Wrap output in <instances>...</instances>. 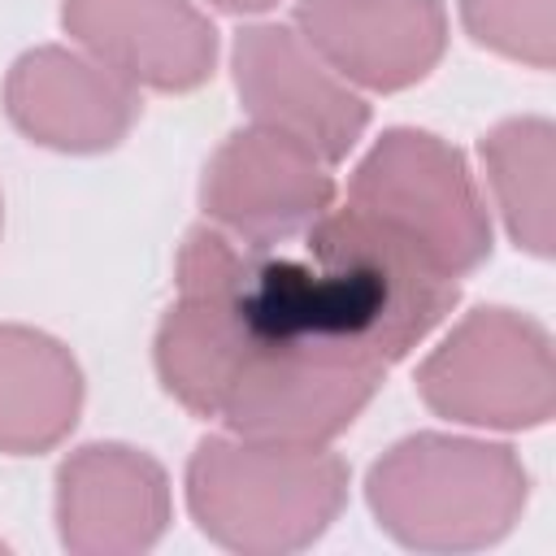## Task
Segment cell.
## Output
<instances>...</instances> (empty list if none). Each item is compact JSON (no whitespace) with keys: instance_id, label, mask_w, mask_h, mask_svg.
<instances>
[{"instance_id":"6da1fadb","label":"cell","mask_w":556,"mask_h":556,"mask_svg":"<svg viewBox=\"0 0 556 556\" xmlns=\"http://www.w3.org/2000/svg\"><path fill=\"white\" fill-rule=\"evenodd\" d=\"M365 504L378 530L408 552H486L517 530L530 504V469L508 443L417 430L369 465Z\"/></svg>"},{"instance_id":"7a4b0ae2","label":"cell","mask_w":556,"mask_h":556,"mask_svg":"<svg viewBox=\"0 0 556 556\" xmlns=\"http://www.w3.org/2000/svg\"><path fill=\"white\" fill-rule=\"evenodd\" d=\"M352 469L330 443L204 434L187 460V508L222 552L291 556L313 547L348 504Z\"/></svg>"},{"instance_id":"3957f363","label":"cell","mask_w":556,"mask_h":556,"mask_svg":"<svg viewBox=\"0 0 556 556\" xmlns=\"http://www.w3.org/2000/svg\"><path fill=\"white\" fill-rule=\"evenodd\" d=\"M304 256L326 282L339 326L387 369L430 339L460 304V278L395 226L343 204L304 235Z\"/></svg>"},{"instance_id":"277c9868","label":"cell","mask_w":556,"mask_h":556,"mask_svg":"<svg viewBox=\"0 0 556 556\" xmlns=\"http://www.w3.org/2000/svg\"><path fill=\"white\" fill-rule=\"evenodd\" d=\"M348 204L421 243L456 278L491 261L495 230L486 195L465 152L434 130H382L348 178Z\"/></svg>"},{"instance_id":"5b68a950","label":"cell","mask_w":556,"mask_h":556,"mask_svg":"<svg viewBox=\"0 0 556 556\" xmlns=\"http://www.w3.org/2000/svg\"><path fill=\"white\" fill-rule=\"evenodd\" d=\"M421 404L478 430H539L556 413L552 334L539 317L482 304L417 365Z\"/></svg>"},{"instance_id":"8992f818","label":"cell","mask_w":556,"mask_h":556,"mask_svg":"<svg viewBox=\"0 0 556 556\" xmlns=\"http://www.w3.org/2000/svg\"><path fill=\"white\" fill-rule=\"evenodd\" d=\"M387 365L326 343L243 352L217 421L265 443H330L378 395Z\"/></svg>"},{"instance_id":"52a82bcc","label":"cell","mask_w":556,"mask_h":556,"mask_svg":"<svg viewBox=\"0 0 556 556\" xmlns=\"http://www.w3.org/2000/svg\"><path fill=\"white\" fill-rule=\"evenodd\" d=\"M230 74L252 126L304 143L326 165H339L369 126V100L343 83L295 26H243L230 48Z\"/></svg>"},{"instance_id":"ba28073f","label":"cell","mask_w":556,"mask_h":556,"mask_svg":"<svg viewBox=\"0 0 556 556\" xmlns=\"http://www.w3.org/2000/svg\"><path fill=\"white\" fill-rule=\"evenodd\" d=\"M334 204V174L304 143L265 130H230L200 174L204 217L239 243L282 248Z\"/></svg>"},{"instance_id":"9c48e42d","label":"cell","mask_w":556,"mask_h":556,"mask_svg":"<svg viewBox=\"0 0 556 556\" xmlns=\"http://www.w3.org/2000/svg\"><path fill=\"white\" fill-rule=\"evenodd\" d=\"M56 539L74 556L152 552L169 521L174 495L165 465L130 443L100 439L56 465Z\"/></svg>"},{"instance_id":"30bf717a","label":"cell","mask_w":556,"mask_h":556,"mask_svg":"<svg viewBox=\"0 0 556 556\" xmlns=\"http://www.w3.org/2000/svg\"><path fill=\"white\" fill-rule=\"evenodd\" d=\"M4 113L17 135L65 156H96L117 148L139 113V87L104 70L83 48L39 43L4 74Z\"/></svg>"},{"instance_id":"8fae6325","label":"cell","mask_w":556,"mask_h":556,"mask_svg":"<svg viewBox=\"0 0 556 556\" xmlns=\"http://www.w3.org/2000/svg\"><path fill=\"white\" fill-rule=\"evenodd\" d=\"M300 39L361 91H408L447 52L443 0H295Z\"/></svg>"},{"instance_id":"7c38bea8","label":"cell","mask_w":556,"mask_h":556,"mask_svg":"<svg viewBox=\"0 0 556 556\" xmlns=\"http://www.w3.org/2000/svg\"><path fill=\"white\" fill-rule=\"evenodd\" d=\"M61 26L130 87L182 96L217 70V26L195 0H61Z\"/></svg>"},{"instance_id":"4fadbf2b","label":"cell","mask_w":556,"mask_h":556,"mask_svg":"<svg viewBox=\"0 0 556 556\" xmlns=\"http://www.w3.org/2000/svg\"><path fill=\"white\" fill-rule=\"evenodd\" d=\"M83 365L48 330L0 321V452L39 456L70 439L83 413Z\"/></svg>"},{"instance_id":"5bb4252c","label":"cell","mask_w":556,"mask_h":556,"mask_svg":"<svg viewBox=\"0 0 556 556\" xmlns=\"http://www.w3.org/2000/svg\"><path fill=\"white\" fill-rule=\"evenodd\" d=\"M495 213L517 252L534 261L556 256V126L552 117L521 113L495 122L478 139Z\"/></svg>"},{"instance_id":"9a60e30c","label":"cell","mask_w":556,"mask_h":556,"mask_svg":"<svg viewBox=\"0 0 556 556\" xmlns=\"http://www.w3.org/2000/svg\"><path fill=\"white\" fill-rule=\"evenodd\" d=\"M465 35L526 70L556 65V0H460Z\"/></svg>"},{"instance_id":"2e32d148","label":"cell","mask_w":556,"mask_h":556,"mask_svg":"<svg viewBox=\"0 0 556 556\" xmlns=\"http://www.w3.org/2000/svg\"><path fill=\"white\" fill-rule=\"evenodd\" d=\"M213 9H222V13H239V17H248V13H265V9H274L278 0H208Z\"/></svg>"},{"instance_id":"e0dca14e","label":"cell","mask_w":556,"mask_h":556,"mask_svg":"<svg viewBox=\"0 0 556 556\" xmlns=\"http://www.w3.org/2000/svg\"><path fill=\"white\" fill-rule=\"evenodd\" d=\"M0 226H4V200H0Z\"/></svg>"},{"instance_id":"ac0fdd59","label":"cell","mask_w":556,"mask_h":556,"mask_svg":"<svg viewBox=\"0 0 556 556\" xmlns=\"http://www.w3.org/2000/svg\"><path fill=\"white\" fill-rule=\"evenodd\" d=\"M0 547H4V543H0Z\"/></svg>"}]
</instances>
